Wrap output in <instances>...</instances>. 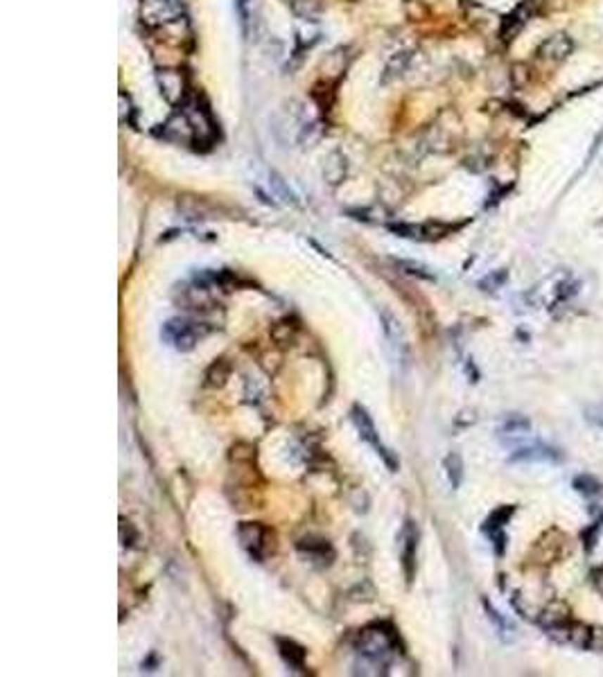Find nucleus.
<instances>
[{
	"label": "nucleus",
	"instance_id": "nucleus-29",
	"mask_svg": "<svg viewBox=\"0 0 603 677\" xmlns=\"http://www.w3.org/2000/svg\"><path fill=\"white\" fill-rule=\"evenodd\" d=\"M504 281H506V271H497L495 276H488L486 281H481V287H483V289H486V287L497 289V287H502V285H504Z\"/></svg>",
	"mask_w": 603,
	"mask_h": 677
},
{
	"label": "nucleus",
	"instance_id": "nucleus-27",
	"mask_svg": "<svg viewBox=\"0 0 603 677\" xmlns=\"http://www.w3.org/2000/svg\"><path fill=\"white\" fill-rule=\"evenodd\" d=\"M272 186L276 188V192H278V195H281V197H283L285 201H292V203H294V195H292V192L287 190L285 181H283L281 176H278V174H272Z\"/></svg>",
	"mask_w": 603,
	"mask_h": 677
},
{
	"label": "nucleus",
	"instance_id": "nucleus-20",
	"mask_svg": "<svg viewBox=\"0 0 603 677\" xmlns=\"http://www.w3.org/2000/svg\"><path fill=\"white\" fill-rule=\"evenodd\" d=\"M567 605L563 603H552L545 612H542V617H540V623L547 628H554V626H561V623H567Z\"/></svg>",
	"mask_w": 603,
	"mask_h": 677
},
{
	"label": "nucleus",
	"instance_id": "nucleus-10",
	"mask_svg": "<svg viewBox=\"0 0 603 677\" xmlns=\"http://www.w3.org/2000/svg\"><path fill=\"white\" fill-rule=\"evenodd\" d=\"M276 646H278V652H281V657L292 666L294 671L305 669V648L303 646H298V643L292 639H281V637L276 639Z\"/></svg>",
	"mask_w": 603,
	"mask_h": 677
},
{
	"label": "nucleus",
	"instance_id": "nucleus-9",
	"mask_svg": "<svg viewBox=\"0 0 603 677\" xmlns=\"http://www.w3.org/2000/svg\"><path fill=\"white\" fill-rule=\"evenodd\" d=\"M572 50H574V41L569 39L567 34H556L552 39H547L540 50H538V55H540L542 59L547 61H563L567 59L569 55H572Z\"/></svg>",
	"mask_w": 603,
	"mask_h": 677
},
{
	"label": "nucleus",
	"instance_id": "nucleus-30",
	"mask_svg": "<svg viewBox=\"0 0 603 677\" xmlns=\"http://www.w3.org/2000/svg\"><path fill=\"white\" fill-rule=\"evenodd\" d=\"M590 650H603V630L595 628L590 637Z\"/></svg>",
	"mask_w": 603,
	"mask_h": 677
},
{
	"label": "nucleus",
	"instance_id": "nucleus-26",
	"mask_svg": "<svg viewBox=\"0 0 603 677\" xmlns=\"http://www.w3.org/2000/svg\"><path fill=\"white\" fill-rule=\"evenodd\" d=\"M483 605H486L488 617H490V621L495 623V626H497V630H500V635H502V637H506V635H509V632H513V626H511V623L506 621V619H502V614H500L497 610L490 607L488 603H483Z\"/></svg>",
	"mask_w": 603,
	"mask_h": 677
},
{
	"label": "nucleus",
	"instance_id": "nucleus-12",
	"mask_svg": "<svg viewBox=\"0 0 603 677\" xmlns=\"http://www.w3.org/2000/svg\"><path fill=\"white\" fill-rule=\"evenodd\" d=\"M298 551L305 553L307 560H312V562L321 560L323 565H328L332 560V555H335L332 546L326 540H300L298 542Z\"/></svg>",
	"mask_w": 603,
	"mask_h": 677
},
{
	"label": "nucleus",
	"instance_id": "nucleus-25",
	"mask_svg": "<svg viewBox=\"0 0 603 677\" xmlns=\"http://www.w3.org/2000/svg\"><path fill=\"white\" fill-rule=\"evenodd\" d=\"M574 488L580 492V494H585V497H592V494H597L599 492V481L597 479H592L590 475H583V477H578L574 481Z\"/></svg>",
	"mask_w": 603,
	"mask_h": 677
},
{
	"label": "nucleus",
	"instance_id": "nucleus-22",
	"mask_svg": "<svg viewBox=\"0 0 603 677\" xmlns=\"http://www.w3.org/2000/svg\"><path fill=\"white\" fill-rule=\"evenodd\" d=\"M513 510H515L513 506L497 508V510H495V512L490 515V517L486 520V524H483V531H488V533H493V531H502V526L511 520Z\"/></svg>",
	"mask_w": 603,
	"mask_h": 677
},
{
	"label": "nucleus",
	"instance_id": "nucleus-13",
	"mask_svg": "<svg viewBox=\"0 0 603 677\" xmlns=\"http://www.w3.org/2000/svg\"><path fill=\"white\" fill-rule=\"evenodd\" d=\"M531 14V9H529V3H524L520 5L518 9H515L513 14L506 16L504 20V25H502V37L504 39H515V34L526 25V18H529Z\"/></svg>",
	"mask_w": 603,
	"mask_h": 677
},
{
	"label": "nucleus",
	"instance_id": "nucleus-3",
	"mask_svg": "<svg viewBox=\"0 0 603 677\" xmlns=\"http://www.w3.org/2000/svg\"><path fill=\"white\" fill-rule=\"evenodd\" d=\"M350 418H353L355 427H357L360 436H362L375 451H378V456L384 460L386 468H389L391 472H395L398 468H400V460L395 458V454H393L389 447H384V443L380 440L378 429H375L373 418L369 415V411H366L362 404H355V406H353V409H350Z\"/></svg>",
	"mask_w": 603,
	"mask_h": 677
},
{
	"label": "nucleus",
	"instance_id": "nucleus-5",
	"mask_svg": "<svg viewBox=\"0 0 603 677\" xmlns=\"http://www.w3.org/2000/svg\"><path fill=\"white\" fill-rule=\"evenodd\" d=\"M160 339L179 352H190L201 339V330L195 321L188 318H170L160 330Z\"/></svg>",
	"mask_w": 603,
	"mask_h": 677
},
{
	"label": "nucleus",
	"instance_id": "nucleus-15",
	"mask_svg": "<svg viewBox=\"0 0 603 677\" xmlns=\"http://www.w3.org/2000/svg\"><path fill=\"white\" fill-rule=\"evenodd\" d=\"M289 7H292L296 18L307 20V23H317L321 16L319 0H289Z\"/></svg>",
	"mask_w": 603,
	"mask_h": 677
},
{
	"label": "nucleus",
	"instance_id": "nucleus-2",
	"mask_svg": "<svg viewBox=\"0 0 603 677\" xmlns=\"http://www.w3.org/2000/svg\"><path fill=\"white\" fill-rule=\"evenodd\" d=\"M238 537L242 549L255 562H265L267 555L274 551V533L260 522H242L238 526Z\"/></svg>",
	"mask_w": 603,
	"mask_h": 677
},
{
	"label": "nucleus",
	"instance_id": "nucleus-6",
	"mask_svg": "<svg viewBox=\"0 0 603 677\" xmlns=\"http://www.w3.org/2000/svg\"><path fill=\"white\" fill-rule=\"evenodd\" d=\"M143 20L147 25L158 27V25H167L172 20L181 18L183 5L181 0H143Z\"/></svg>",
	"mask_w": 603,
	"mask_h": 677
},
{
	"label": "nucleus",
	"instance_id": "nucleus-11",
	"mask_svg": "<svg viewBox=\"0 0 603 677\" xmlns=\"http://www.w3.org/2000/svg\"><path fill=\"white\" fill-rule=\"evenodd\" d=\"M513 463H518V460H561V451L554 449V447H545V445H531V447H520L515 454H511Z\"/></svg>",
	"mask_w": 603,
	"mask_h": 677
},
{
	"label": "nucleus",
	"instance_id": "nucleus-16",
	"mask_svg": "<svg viewBox=\"0 0 603 677\" xmlns=\"http://www.w3.org/2000/svg\"><path fill=\"white\" fill-rule=\"evenodd\" d=\"M323 176H326L332 186L341 183V179L346 176V158H343V154L332 152L328 156V163H326V167H323Z\"/></svg>",
	"mask_w": 603,
	"mask_h": 677
},
{
	"label": "nucleus",
	"instance_id": "nucleus-23",
	"mask_svg": "<svg viewBox=\"0 0 603 677\" xmlns=\"http://www.w3.org/2000/svg\"><path fill=\"white\" fill-rule=\"evenodd\" d=\"M395 266L400 269V271H405L407 276L423 278V281H434V273L429 271L427 266L418 264V262H412V260H398V262H395Z\"/></svg>",
	"mask_w": 603,
	"mask_h": 677
},
{
	"label": "nucleus",
	"instance_id": "nucleus-18",
	"mask_svg": "<svg viewBox=\"0 0 603 677\" xmlns=\"http://www.w3.org/2000/svg\"><path fill=\"white\" fill-rule=\"evenodd\" d=\"M443 468H445V475H448L450 486L457 490V488L461 486V481H463V460H461V456L452 451V454L445 456Z\"/></svg>",
	"mask_w": 603,
	"mask_h": 677
},
{
	"label": "nucleus",
	"instance_id": "nucleus-28",
	"mask_svg": "<svg viewBox=\"0 0 603 677\" xmlns=\"http://www.w3.org/2000/svg\"><path fill=\"white\" fill-rule=\"evenodd\" d=\"M585 413H588V420H590L592 425H597V427H601V429H603V404L588 406Z\"/></svg>",
	"mask_w": 603,
	"mask_h": 677
},
{
	"label": "nucleus",
	"instance_id": "nucleus-17",
	"mask_svg": "<svg viewBox=\"0 0 603 677\" xmlns=\"http://www.w3.org/2000/svg\"><path fill=\"white\" fill-rule=\"evenodd\" d=\"M231 370H233L231 363L226 361V359L212 361L210 366H208V370H206V382H208L210 386H217V389H220V386H224L226 382H229Z\"/></svg>",
	"mask_w": 603,
	"mask_h": 677
},
{
	"label": "nucleus",
	"instance_id": "nucleus-8",
	"mask_svg": "<svg viewBox=\"0 0 603 677\" xmlns=\"http://www.w3.org/2000/svg\"><path fill=\"white\" fill-rule=\"evenodd\" d=\"M158 89L170 104H179L186 98V77L179 70H160Z\"/></svg>",
	"mask_w": 603,
	"mask_h": 677
},
{
	"label": "nucleus",
	"instance_id": "nucleus-1",
	"mask_svg": "<svg viewBox=\"0 0 603 677\" xmlns=\"http://www.w3.org/2000/svg\"><path fill=\"white\" fill-rule=\"evenodd\" d=\"M398 646V639L393 635V630H389L386 626H380V623H375L371 628H364L360 632V643H357V652L364 657L366 664L375 666V669H384L389 657L395 652Z\"/></svg>",
	"mask_w": 603,
	"mask_h": 677
},
{
	"label": "nucleus",
	"instance_id": "nucleus-4",
	"mask_svg": "<svg viewBox=\"0 0 603 677\" xmlns=\"http://www.w3.org/2000/svg\"><path fill=\"white\" fill-rule=\"evenodd\" d=\"M380 323H382L386 348H389V354H391L393 363H398L400 368H405L409 363V343H407V337H405L402 323L398 321V316L393 314V311L386 309V307L380 309Z\"/></svg>",
	"mask_w": 603,
	"mask_h": 677
},
{
	"label": "nucleus",
	"instance_id": "nucleus-21",
	"mask_svg": "<svg viewBox=\"0 0 603 677\" xmlns=\"http://www.w3.org/2000/svg\"><path fill=\"white\" fill-rule=\"evenodd\" d=\"M590 637H592V630L583 623H569V641L572 646L576 648H590Z\"/></svg>",
	"mask_w": 603,
	"mask_h": 677
},
{
	"label": "nucleus",
	"instance_id": "nucleus-7",
	"mask_svg": "<svg viewBox=\"0 0 603 677\" xmlns=\"http://www.w3.org/2000/svg\"><path fill=\"white\" fill-rule=\"evenodd\" d=\"M416 551H418V526L407 520L400 531V562L407 583H412L416 576Z\"/></svg>",
	"mask_w": 603,
	"mask_h": 677
},
{
	"label": "nucleus",
	"instance_id": "nucleus-14",
	"mask_svg": "<svg viewBox=\"0 0 603 677\" xmlns=\"http://www.w3.org/2000/svg\"><path fill=\"white\" fill-rule=\"evenodd\" d=\"M235 7H238L240 14V25H242V34L244 39H251L253 27H255V0H235Z\"/></svg>",
	"mask_w": 603,
	"mask_h": 677
},
{
	"label": "nucleus",
	"instance_id": "nucleus-24",
	"mask_svg": "<svg viewBox=\"0 0 603 677\" xmlns=\"http://www.w3.org/2000/svg\"><path fill=\"white\" fill-rule=\"evenodd\" d=\"M529 429H531V423L526 420V418H522V415H511L509 420L504 423L502 434H509V436H522V434L529 432Z\"/></svg>",
	"mask_w": 603,
	"mask_h": 677
},
{
	"label": "nucleus",
	"instance_id": "nucleus-19",
	"mask_svg": "<svg viewBox=\"0 0 603 677\" xmlns=\"http://www.w3.org/2000/svg\"><path fill=\"white\" fill-rule=\"evenodd\" d=\"M409 59H412V55H409V52H405V50H402V52H395V55L389 59V63H386L382 82H391V79H395V77H400V75L407 70Z\"/></svg>",
	"mask_w": 603,
	"mask_h": 677
}]
</instances>
